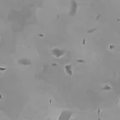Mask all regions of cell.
<instances>
[{
	"label": "cell",
	"mask_w": 120,
	"mask_h": 120,
	"mask_svg": "<svg viewBox=\"0 0 120 120\" xmlns=\"http://www.w3.org/2000/svg\"><path fill=\"white\" fill-rule=\"evenodd\" d=\"M19 63L22 64H30L31 61H29L28 59H21V60H20Z\"/></svg>",
	"instance_id": "6da1fadb"
}]
</instances>
